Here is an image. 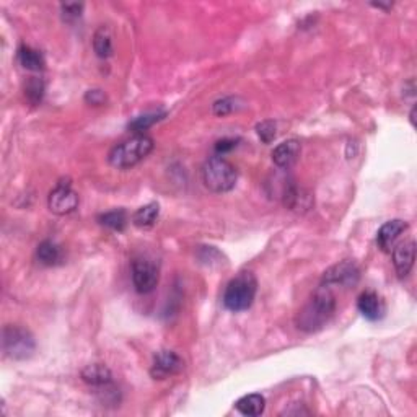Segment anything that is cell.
<instances>
[{"instance_id":"7402d4cb","label":"cell","mask_w":417,"mask_h":417,"mask_svg":"<svg viewBox=\"0 0 417 417\" xmlns=\"http://www.w3.org/2000/svg\"><path fill=\"white\" fill-rule=\"evenodd\" d=\"M165 116V113H152V114H144V116L136 118L134 121L129 122V129L142 134L144 131H147L149 127H152L155 122H158L160 119Z\"/></svg>"},{"instance_id":"4316f807","label":"cell","mask_w":417,"mask_h":417,"mask_svg":"<svg viewBox=\"0 0 417 417\" xmlns=\"http://www.w3.org/2000/svg\"><path fill=\"white\" fill-rule=\"evenodd\" d=\"M85 101H87V103H90V105L100 106L106 101V95L101 90H90V92H87Z\"/></svg>"},{"instance_id":"ac0fdd59","label":"cell","mask_w":417,"mask_h":417,"mask_svg":"<svg viewBox=\"0 0 417 417\" xmlns=\"http://www.w3.org/2000/svg\"><path fill=\"white\" fill-rule=\"evenodd\" d=\"M93 50L101 59H108L109 56H113V41L106 26H100L93 34Z\"/></svg>"},{"instance_id":"3957f363","label":"cell","mask_w":417,"mask_h":417,"mask_svg":"<svg viewBox=\"0 0 417 417\" xmlns=\"http://www.w3.org/2000/svg\"><path fill=\"white\" fill-rule=\"evenodd\" d=\"M258 292V281L253 272H239L228 282L224 294L225 308L233 313L245 312L253 305Z\"/></svg>"},{"instance_id":"9a60e30c","label":"cell","mask_w":417,"mask_h":417,"mask_svg":"<svg viewBox=\"0 0 417 417\" xmlns=\"http://www.w3.org/2000/svg\"><path fill=\"white\" fill-rule=\"evenodd\" d=\"M235 407H237L243 416L256 417L264 412L266 399L261 396V394H246V396L238 399Z\"/></svg>"},{"instance_id":"d4e9b609","label":"cell","mask_w":417,"mask_h":417,"mask_svg":"<svg viewBox=\"0 0 417 417\" xmlns=\"http://www.w3.org/2000/svg\"><path fill=\"white\" fill-rule=\"evenodd\" d=\"M61 8L62 12H64V19L70 20V19H78L80 13H82L83 6L82 3H62Z\"/></svg>"},{"instance_id":"7a4b0ae2","label":"cell","mask_w":417,"mask_h":417,"mask_svg":"<svg viewBox=\"0 0 417 417\" xmlns=\"http://www.w3.org/2000/svg\"><path fill=\"white\" fill-rule=\"evenodd\" d=\"M153 150V139L145 134H136L131 139L114 145L108 155V162L111 167L118 170H127V168L137 165Z\"/></svg>"},{"instance_id":"484cf974","label":"cell","mask_w":417,"mask_h":417,"mask_svg":"<svg viewBox=\"0 0 417 417\" xmlns=\"http://www.w3.org/2000/svg\"><path fill=\"white\" fill-rule=\"evenodd\" d=\"M237 145H238L237 139H222L215 144V152H217V155H220V157H222V155L232 152V150L237 147Z\"/></svg>"},{"instance_id":"8fae6325","label":"cell","mask_w":417,"mask_h":417,"mask_svg":"<svg viewBox=\"0 0 417 417\" xmlns=\"http://www.w3.org/2000/svg\"><path fill=\"white\" fill-rule=\"evenodd\" d=\"M357 308L359 312L363 314V318H367L368 321H378L383 318L385 314V303L380 299V295L376 292L367 290L361 294L357 299Z\"/></svg>"},{"instance_id":"6da1fadb","label":"cell","mask_w":417,"mask_h":417,"mask_svg":"<svg viewBox=\"0 0 417 417\" xmlns=\"http://www.w3.org/2000/svg\"><path fill=\"white\" fill-rule=\"evenodd\" d=\"M334 312L336 297L331 292V287L321 286L297 314V328L305 332H317L328 325Z\"/></svg>"},{"instance_id":"44dd1931","label":"cell","mask_w":417,"mask_h":417,"mask_svg":"<svg viewBox=\"0 0 417 417\" xmlns=\"http://www.w3.org/2000/svg\"><path fill=\"white\" fill-rule=\"evenodd\" d=\"M44 90H46V87H44V82L41 78L38 77H31L28 80V83L25 85V96L26 100L30 101L31 105L36 106L43 101L44 96Z\"/></svg>"},{"instance_id":"52a82bcc","label":"cell","mask_w":417,"mask_h":417,"mask_svg":"<svg viewBox=\"0 0 417 417\" xmlns=\"http://www.w3.org/2000/svg\"><path fill=\"white\" fill-rule=\"evenodd\" d=\"M158 269L152 261L137 258L132 261V282L139 294H150L158 286Z\"/></svg>"},{"instance_id":"cb8c5ba5","label":"cell","mask_w":417,"mask_h":417,"mask_svg":"<svg viewBox=\"0 0 417 417\" xmlns=\"http://www.w3.org/2000/svg\"><path fill=\"white\" fill-rule=\"evenodd\" d=\"M256 131H258L259 139L263 140L264 144H270V142L276 139V124L272 121H263L258 124Z\"/></svg>"},{"instance_id":"5b68a950","label":"cell","mask_w":417,"mask_h":417,"mask_svg":"<svg viewBox=\"0 0 417 417\" xmlns=\"http://www.w3.org/2000/svg\"><path fill=\"white\" fill-rule=\"evenodd\" d=\"M2 349L12 361H26L36 350L33 334L21 326H6L2 332Z\"/></svg>"},{"instance_id":"603a6c76","label":"cell","mask_w":417,"mask_h":417,"mask_svg":"<svg viewBox=\"0 0 417 417\" xmlns=\"http://www.w3.org/2000/svg\"><path fill=\"white\" fill-rule=\"evenodd\" d=\"M237 101H238V98H233V96L215 101L214 108H212L214 109V114H217V116H227V114L233 113V111L238 109Z\"/></svg>"},{"instance_id":"9c48e42d","label":"cell","mask_w":417,"mask_h":417,"mask_svg":"<svg viewBox=\"0 0 417 417\" xmlns=\"http://www.w3.org/2000/svg\"><path fill=\"white\" fill-rule=\"evenodd\" d=\"M184 362L181 357L173 350H160L157 356L153 357L152 368H150V375L155 380H165L168 376L180 374L183 370Z\"/></svg>"},{"instance_id":"d6986e66","label":"cell","mask_w":417,"mask_h":417,"mask_svg":"<svg viewBox=\"0 0 417 417\" xmlns=\"http://www.w3.org/2000/svg\"><path fill=\"white\" fill-rule=\"evenodd\" d=\"M160 214V206L157 202H150L147 206L140 207L139 211L136 212L134 217H132V222H134L136 227L139 228H149L157 222Z\"/></svg>"},{"instance_id":"ba28073f","label":"cell","mask_w":417,"mask_h":417,"mask_svg":"<svg viewBox=\"0 0 417 417\" xmlns=\"http://www.w3.org/2000/svg\"><path fill=\"white\" fill-rule=\"evenodd\" d=\"M359 279H361V270H359L357 266L352 261H343V263L334 264L326 270L321 286L352 287L359 282Z\"/></svg>"},{"instance_id":"4fadbf2b","label":"cell","mask_w":417,"mask_h":417,"mask_svg":"<svg viewBox=\"0 0 417 417\" xmlns=\"http://www.w3.org/2000/svg\"><path fill=\"white\" fill-rule=\"evenodd\" d=\"M407 228V224L403 220H389L385 225H381V228L376 233V245L381 251L389 253L394 245V242L399 238L405 230Z\"/></svg>"},{"instance_id":"5bb4252c","label":"cell","mask_w":417,"mask_h":417,"mask_svg":"<svg viewBox=\"0 0 417 417\" xmlns=\"http://www.w3.org/2000/svg\"><path fill=\"white\" fill-rule=\"evenodd\" d=\"M82 380L95 388H106L113 385V375H111L109 368L101 363H93V365L83 368Z\"/></svg>"},{"instance_id":"8992f818","label":"cell","mask_w":417,"mask_h":417,"mask_svg":"<svg viewBox=\"0 0 417 417\" xmlns=\"http://www.w3.org/2000/svg\"><path fill=\"white\" fill-rule=\"evenodd\" d=\"M50 211L56 215H67L78 207V194L75 193L69 181H61L47 197Z\"/></svg>"},{"instance_id":"277c9868","label":"cell","mask_w":417,"mask_h":417,"mask_svg":"<svg viewBox=\"0 0 417 417\" xmlns=\"http://www.w3.org/2000/svg\"><path fill=\"white\" fill-rule=\"evenodd\" d=\"M238 173L228 160L220 155L211 157L202 167V181L212 193H228L235 188Z\"/></svg>"},{"instance_id":"7c38bea8","label":"cell","mask_w":417,"mask_h":417,"mask_svg":"<svg viewBox=\"0 0 417 417\" xmlns=\"http://www.w3.org/2000/svg\"><path fill=\"white\" fill-rule=\"evenodd\" d=\"M301 153V145L299 140L290 139L279 144L272 152V162L274 165L282 168V170H287L290 168L294 163L299 160Z\"/></svg>"},{"instance_id":"ffe728a7","label":"cell","mask_w":417,"mask_h":417,"mask_svg":"<svg viewBox=\"0 0 417 417\" xmlns=\"http://www.w3.org/2000/svg\"><path fill=\"white\" fill-rule=\"evenodd\" d=\"M100 224L105 225V227H108L111 230H116V232H122L124 228H126L127 225V215L126 212L122 211V208H119V211H111L106 212V214H101L98 217Z\"/></svg>"},{"instance_id":"e0dca14e","label":"cell","mask_w":417,"mask_h":417,"mask_svg":"<svg viewBox=\"0 0 417 417\" xmlns=\"http://www.w3.org/2000/svg\"><path fill=\"white\" fill-rule=\"evenodd\" d=\"M36 258L41 264L44 266H56L61 263L62 259V251L61 246L56 245L51 239H44L43 243H39L36 250Z\"/></svg>"},{"instance_id":"30bf717a","label":"cell","mask_w":417,"mask_h":417,"mask_svg":"<svg viewBox=\"0 0 417 417\" xmlns=\"http://www.w3.org/2000/svg\"><path fill=\"white\" fill-rule=\"evenodd\" d=\"M416 261V243L412 239L399 243L393 250V264L399 277H406L411 272Z\"/></svg>"},{"instance_id":"2e32d148","label":"cell","mask_w":417,"mask_h":417,"mask_svg":"<svg viewBox=\"0 0 417 417\" xmlns=\"http://www.w3.org/2000/svg\"><path fill=\"white\" fill-rule=\"evenodd\" d=\"M19 62L20 65L26 70H31V72H39V70L44 69V57L39 51L33 50L30 46H20L19 50Z\"/></svg>"}]
</instances>
